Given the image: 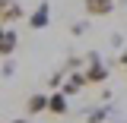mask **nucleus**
Instances as JSON below:
<instances>
[{
    "mask_svg": "<svg viewBox=\"0 0 127 123\" xmlns=\"http://www.w3.org/2000/svg\"><path fill=\"white\" fill-rule=\"evenodd\" d=\"M83 79H86V85H102L105 79H108V66L102 63V57L98 54H89L86 57V70H83Z\"/></svg>",
    "mask_w": 127,
    "mask_h": 123,
    "instance_id": "nucleus-1",
    "label": "nucleus"
},
{
    "mask_svg": "<svg viewBox=\"0 0 127 123\" xmlns=\"http://www.w3.org/2000/svg\"><path fill=\"white\" fill-rule=\"evenodd\" d=\"M26 16L22 10V3H16V0H0V29H6V25H13Z\"/></svg>",
    "mask_w": 127,
    "mask_h": 123,
    "instance_id": "nucleus-2",
    "label": "nucleus"
},
{
    "mask_svg": "<svg viewBox=\"0 0 127 123\" xmlns=\"http://www.w3.org/2000/svg\"><path fill=\"white\" fill-rule=\"evenodd\" d=\"M16 47H19V35H16V29H0V57L10 60Z\"/></svg>",
    "mask_w": 127,
    "mask_h": 123,
    "instance_id": "nucleus-3",
    "label": "nucleus"
},
{
    "mask_svg": "<svg viewBox=\"0 0 127 123\" xmlns=\"http://www.w3.org/2000/svg\"><path fill=\"white\" fill-rule=\"evenodd\" d=\"M48 22H51V6L48 3H38V10L29 16V29L41 32V29H48Z\"/></svg>",
    "mask_w": 127,
    "mask_h": 123,
    "instance_id": "nucleus-4",
    "label": "nucleus"
},
{
    "mask_svg": "<svg viewBox=\"0 0 127 123\" xmlns=\"http://www.w3.org/2000/svg\"><path fill=\"white\" fill-rule=\"evenodd\" d=\"M83 6H86L89 16H108V13H114V0H83Z\"/></svg>",
    "mask_w": 127,
    "mask_h": 123,
    "instance_id": "nucleus-5",
    "label": "nucleus"
},
{
    "mask_svg": "<svg viewBox=\"0 0 127 123\" xmlns=\"http://www.w3.org/2000/svg\"><path fill=\"white\" fill-rule=\"evenodd\" d=\"M48 110H51V114H57V117H61V114H67V95H64V92L48 95Z\"/></svg>",
    "mask_w": 127,
    "mask_h": 123,
    "instance_id": "nucleus-6",
    "label": "nucleus"
},
{
    "mask_svg": "<svg viewBox=\"0 0 127 123\" xmlns=\"http://www.w3.org/2000/svg\"><path fill=\"white\" fill-rule=\"evenodd\" d=\"M83 85H86V79H83V73H70V76H67V82H64V88H61V92L67 95V98H70V95H76L79 88H83Z\"/></svg>",
    "mask_w": 127,
    "mask_h": 123,
    "instance_id": "nucleus-7",
    "label": "nucleus"
},
{
    "mask_svg": "<svg viewBox=\"0 0 127 123\" xmlns=\"http://www.w3.org/2000/svg\"><path fill=\"white\" fill-rule=\"evenodd\" d=\"M41 110H48V95H29L26 114H41Z\"/></svg>",
    "mask_w": 127,
    "mask_h": 123,
    "instance_id": "nucleus-8",
    "label": "nucleus"
},
{
    "mask_svg": "<svg viewBox=\"0 0 127 123\" xmlns=\"http://www.w3.org/2000/svg\"><path fill=\"white\" fill-rule=\"evenodd\" d=\"M105 117H108V107H98V110H92V114L86 117V123H102Z\"/></svg>",
    "mask_w": 127,
    "mask_h": 123,
    "instance_id": "nucleus-9",
    "label": "nucleus"
},
{
    "mask_svg": "<svg viewBox=\"0 0 127 123\" xmlns=\"http://www.w3.org/2000/svg\"><path fill=\"white\" fill-rule=\"evenodd\" d=\"M16 73V63L13 60H3V76H13Z\"/></svg>",
    "mask_w": 127,
    "mask_h": 123,
    "instance_id": "nucleus-10",
    "label": "nucleus"
},
{
    "mask_svg": "<svg viewBox=\"0 0 127 123\" xmlns=\"http://www.w3.org/2000/svg\"><path fill=\"white\" fill-rule=\"evenodd\" d=\"M48 82H51V85H54V88H57V85H61V82H64V73H61V70H57V73H54V76L48 79Z\"/></svg>",
    "mask_w": 127,
    "mask_h": 123,
    "instance_id": "nucleus-11",
    "label": "nucleus"
},
{
    "mask_svg": "<svg viewBox=\"0 0 127 123\" xmlns=\"http://www.w3.org/2000/svg\"><path fill=\"white\" fill-rule=\"evenodd\" d=\"M121 66H124V70H127V54H121Z\"/></svg>",
    "mask_w": 127,
    "mask_h": 123,
    "instance_id": "nucleus-12",
    "label": "nucleus"
},
{
    "mask_svg": "<svg viewBox=\"0 0 127 123\" xmlns=\"http://www.w3.org/2000/svg\"><path fill=\"white\" fill-rule=\"evenodd\" d=\"M6 123H29V120H6Z\"/></svg>",
    "mask_w": 127,
    "mask_h": 123,
    "instance_id": "nucleus-13",
    "label": "nucleus"
}]
</instances>
